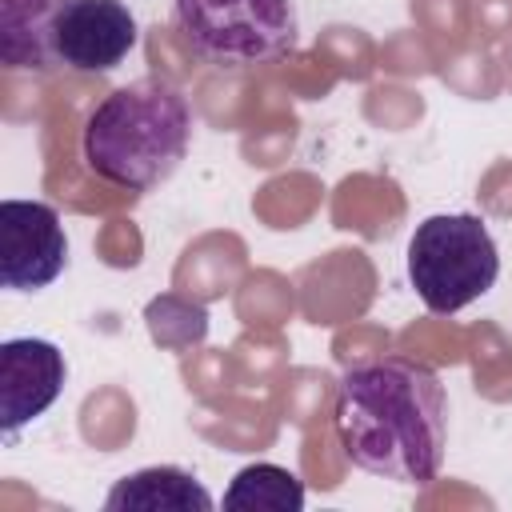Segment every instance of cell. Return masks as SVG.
Instances as JSON below:
<instances>
[{
  "instance_id": "1",
  "label": "cell",
  "mask_w": 512,
  "mask_h": 512,
  "mask_svg": "<svg viewBox=\"0 0 512 512\" xmlns=\"http://www.w3.org/2000/svg\"><path fill=\"white\" fill-rule=\"evenodd\" d=\"M336 436L344 456L392 484H432L448 448V396L436 368L384 356L344 372L336 388Z\"/></svg>"
},
{
  "instance_id": "2",
  "label": "cell",
  "mask_w": 512,
  "mask_h": 512,
  "mask_svg": "<svg viewBox=\"0 0 512 512\" xmlns=\"http://www.w3.org/2000/svg\"><path fill=\"white\" fill-rule=\"evenodd\" d=\"M192 144L188 100L156 76L112 88L84 120L80 156L92 176L124 192L160 188Z\"/></svg>"
},
{
  "instance_id": "3",
  "label": "cell",
  "mask_w": 512,
  "mask_h": 512,
  "mask_svg": "<svg viewBox=\"0 0 512 512\" xmlns=\"http://www.w3.org/2000/svg\"><path fill=\"white\" fill-rule=\"evenodd\" d=\"M184 48L220 72H248L288 56L300 40L292 0H172Z\"/></svg>"
},
{
  "instance_id": "4",
  "label": "cell",
  "mask_w": 512,
  "mask_h": 512,
  "mask_svg": "<svg viewBox=\"0 0 512 512\" xmlns=\"http://www.w3.org/2000/svg\"><path fill=\"white\" fill-rule=\"evenodd\" d=\"M500 276V252L488 224L472 212H440L416 224L408 240V280L428 312L452 316L480 300Z\"/></svg>"
},
{
  "instance_id": "5",
  "label": "cell",
  "mask_w": 512,
  "mask_h": 512,
  "mask_svg": "<svg viewBox=\"0 0 512 512\" xmlns=\"http://www.w3.org/2000/svg\"><path fill=\"white\" fill-rule=\"evenodd\" d=\"M68 264V236L52 204L0 200V284L8 292H40Z\"/></svg>"
},
{
  "instance_id": "6",
  "label": "cell",
  "mask_w": 512,
  "mask_h": 512,
  "mask_svg": "<svg viewBox=\"0 0 512 512\" xmlns=\"http://www.w3.org/2000/svg\"><path fill=\"white\" fill-rule=\"evenodd\" d=\"M136 40L140 28L124 0H72L56 24V64L60 72L100 76L124 64Z\"/></svg>"
},
{
  "instance_id": "7",
  "label": "cell",
  "mask_w": 512,
  "mask_h": 512,
  "mask_svg": "<svg viewBox=\"0 0 512 512\" xmlns=\"http://www.w3.org/2000/svg\"><path fill=\"white\" fill-rule=\"evenodd\" d=\"M68 360L52 340L16 336L0 344V432L16 436L64 392Z\"/></svg>"
},
{
  "instance_id": "8",
  "label": "cell",
  "mask_w": 512,
  "mask_h": 512,
  "mask_svg": "<svg viewBox=\"0 0 512 512\" xmlns=\"http://www.w3.org/2000/svg\"><path fill=\"white\" fill-rule=\"evenodd\" d=\"M72 0H0V64L12 72H60L56 24Z\"/></svg>"
},
{
  "instance_id": "9",
  "label": "cell",
  "mask_w": 512,
  "mask_h": 512,
  "mask_svg": "<svg viewBox=\"0 0 512 512\" xmlns=\"http://www.w3.org/2000/svg\"><path fill=\"white\" fill-rule=\"evenodd\" d=\"M104 508L108 512H212L216 500L192 472L156 464V468L120 476L104 496Z\"/></svg>"
},
{
  "instance_id": "10",
  "label": "cell",
  "mask_w": 512,
  "mask_h": 512,
  "mask_svg": "<svg viewBox=\"0 0 512 512\" xmlns=\"http://www.w3.org/2000/svg\"><path fill=\"white\" fill-rule=\"evenodd\" d=\"M228 512H300L304 508V484L296 472L280 464H248L232 476L224 492Z\"/></svg>"
}]
</instances>
